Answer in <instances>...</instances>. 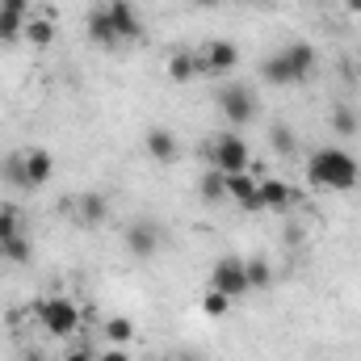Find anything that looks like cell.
Instances as JSON below:
<instances>
[{
  "label": "cell",
  "mask_w": 361,
  "mask_h": 361,
  "mask_svg": "<svg viewBox=\"0 0 361 361\" xmlns=\"http://www.w3.org/2000/svg\"><path fill=\"white\" fill-rule=\"evenodd\" d=\"M307 180L328 189V193H349V189H357V180H361V164H357V156H349L345 147H319L307 160Z\"/></svg>",
  "instance_id": "1"
},
{
  "label": "cell",
  "mask_w": 361,
  "mask_h": 361,
  "mask_svg": "<svg viewBox=\"0 0 361 361\" xmlns=\"http://www.w3.org/2000/svg\"><path fill=\"white\" fill-rule=\"evenodd\" d=\"M315 47L311 42H290V47H281V51H273L269 59L261 63V76L269 80V85H302L311 72H315Z\"/></svg>",
  "instance_id": "2"
},
{
  "label": "cell",
  "mask_w": 361,
  "mask_h": 361,
  "mask_svg": "<svg viewBox=\"0 0 361 361\" xmlns=\"http://www.w3.org/2000/svg\"><path fill=\"white\" fill-rule=\"evenodd\" d=\"M80 307L68 298V294H51V298H42L38 302V324L47 328V336H55V341H68V336H76V328H80Z\"/></svg>",
  "instance_id": "3"
},
{
  "label": "cell",
  "mask_w": 361,
  "mask_h": 361,
  "mask_svg": "<svg viewBox=\"0 0 361 361\" xmlns=\"http://www.w3.org/2000/svg\"><path fill=\"white\" fill-rule=\"evenodd\" d=\"M206 156H210L214 173H223V177H231V173H248V164H252L248 139H240L235 130H227V135H214V139L206 143Z\"/></svg>",
  "instance_id": "4"
},
{
  "label": "cell",
  "mask_w": 361,
  "mask_h": 361,
  "mask_svg": "<svg viewBox=\"0 0 361 361\" xmlns=\"http://www.w3.org/2000/svg\"><path fill=\"white\" fill-rule=\"evenodd\" d=\"M219 109L227 114L231 126H248V122L257 118L261 101H257V92L248 89V85H223V89H219Z\"/></svg>",
  "instance_id": "5"
},
{
  "label": "cell",
  "mask_w": 361,
  "mask_h": 361,
  "mask_svg": "<svg viewBox=\"0 0 361 361\" xmlns=\"http://www.w3.org/2000/svg\"><path fill=\"white\" fill-rule=\"evenodd\" d=\"M210 290L227 294L231 302L244 298V294H248V261H240V257H223V261H214V269H210Z\"/></svg>",
  "instance_id": "6"
},
{
  "label": "cell",
  "mask_w": 361,
  "mask_h": 361,
  "mask_svg": "<svg viewBox=\"0 0 361 361\" xmlns=\"http://www.w3.org/2000/svg\"><path fill=\"white\" fill-rule=\"evenodd\" d=\"M197 63H202V72H210V76H227V72H235L240 51H235V42H227V38H210V42L202 47Z\"/></svg>",
  "instance_id": "7"
},
{
  "label": "cell",
  "mask_w": 361,
  "mask_h": 361,
  "mask_svg": "<svg viewBox=\"0 0 361 361\" xmlns=\"http://www.w3.org/2000/svg\"><path fill=\"white\" fill-rule=\"evenodd\" d=\"M160 227L152 223V219H135L130 227H126V248H130V257H139V261H147V257H156L160 252Z\"/></svg>",
  "instance_id": "8"
},
{
  "label": "cell",
  "mask_w": 361,
  "mask_h": 361,
  "mask_svg": "<svg viewBox=\"0 0 361 361\" xmlns=\"http://www.w3.org/2000/svg\"><path fill=\"white\" fill-rule=\"evenodd\" d=\"M101 8H105V17H109V25L118 30V38H122V42L143 38V21H139V13H135V4H130V0H105Z\"/></svg>",
  "instance_id": "9"
},
{
  "label": "cell",
  "mask_w": 361,
  "mask_h": 361,
  "mask_svg": "<svg viewBox=\"0 0 361 361\" xmlns=\"http://www.w3.org/2000/svg\"><path fill=\"white\" fill-rule=\"evenodd\" d=\"M30 21V0H0V42H17Z\"/></svg>",
  "instance_id": "10"
},
{
  "label": "cell",
  "mask_w": 361,
  "mask_h": 361,
  "mask_svg": "<svg viewBox=\"0 0 361 361\" xmlns=\"http://www.w3.org/2000/svg\"><path fill=\"white\" fill-rule=\"evenodd\" d=\"M227 197L231 202H240L244 210H252V214H261L265 206H261V180L248 177V173H231L227 177Z\"/></svg>",
  "instance_id": "11"
},
{
  "label": "cell",
  "mask_w": 361,
  "mask_h": 361,
  "mask_svg": "<svg viewBox=\"0 0 361 361\" xmlns=\"http://www.w3.org/2000/svg\"><path fill=\"white\" fill-rule=\"evenodd\" d=\"M143 147H147V156L152 160H160V164H173L180 156V143L173 130H164V126H152L147 130V139H143Z\"/></svg>",
  "instance_id": "12"
},
{
  "label": "cell",
  "mask_w": 361,
  "mask_h": 361,
  "mask_svg": "<svg viewBox=\"0 0 361 361\" xmlns=\"http://www.w3.org/2000/svg\"><path fill=\"white\" fill-rule=\"evenodd\" d=\"M25 173H30V189L47 185V180L55 177V156L47 147H30L25 152Z\"/></svg>",
  "instance_id": "13"
},
{
  "label": "cell",
  "mask_w": 361,
  "mask_h": 361,
  "mask_svg": "<svg viewBox=\"0 0 361 361\" xmlns=\"http://www.w3.org/2000/svg\"><path fill=\"white\" fill-rule=\"evenodd\" d=\"M89 38L97 42V47H101V51H118V47H122L118 30L109 25V17H105V8H101V4H97V8L89 13Z\"/></svg>",
  "instance_id": "14"
},
{
  "label": "cell",
  "mask_w": 361,
  "mask_h": 361,
  "mask_svg": "<svg viewBox=\"0 0 361 361\" xmlns=\"http://www.w3.org/2000/svg\"><path fill=\"white\" fill-rule=\"evenodd\" d=\"M105 214H109V202H105V193H80V202H76V219H80L85 227L105 223Z\"/></svg>",
  "instance_id": "15"
},
{
  "label": "cell",
  "mask_w": 361,
  "mask_h": 361,
  "mask_svg": "<svg viewBox=\"0 0 361 361\" xmlns=\"http://www.w3.org/2000/svg\"><path fill=\"white\" fill-rule=\"evenodd\" d=\"M290 202H294V189H290L286 180H273V177L261 180V206H265V210H286Z\"/></svg>",
  "instance_id": "16"
},
{
  "label": "cell",
  "mask_w": 361,
  "mask_h": 361,
  "mask_svg": "<svg viewBox=\"0 0 361 361\" xmlns=\"http://www.w3.org/2000/svg\"><path fill=\"white\" fill-rule=\"evenodd\" d=\"M197 72H202V63H197V55H189V51H177V55L169 59V80H173V85H189Z\"/></svg>",
  "instance_id": "17"
},
{
  "label": "cell",
  "mask_w": 361,
  "mask_h": 361,
  "mask_svg": "<svg viewBox=\"0 0 361 361\" xmlns=\"http://www.w3.org/2000/svg\"><path fill=\"white\" fill-rule=\"evenodd\" d=\"M25 42H30V47H51V42H55V21H51V17L25 21Z\"/></svg>",
  "instance_id": "18"
},
{
  "label": "cell",
  "mask_w": 361,
  "mask_h": 361,
  "mask_svg": "<svg viewBox=\"0 0 361 361\" xmlns=\"http://www.w3.org/2000/svg\"><path fill=\"white\" fill-rule=\"evenodd\" d=\"M34 252H30V240L25 235H13V240H4L0 244V261H13V265H25Z\"/></svg>",
  "instance_id": "19"
},
{
  "label": "cell",
  "mask_w": 361,
  "mask_h": 361,
  "mask_svg": "<svg viewBox=\"0 0 361 361\" xmlns=\"http://www.w3.org/2000/svg\"><path fill=\"white\" fill-rule=\"evenodd\" d=\"M269 286H273V269H269V261L252 257V261H248V290H269Z\"/></svg>",
  "instance_id": "20"
},
{
  "label": "cell",
  "mask_w": 361,
  "mask_h": 361,
  "mask_svg": "<svg viewBox=\"0 0 361 361\" xmlns=\"http://www.w3.org/2000/svg\"><path fill=\"white\" fill-rule=\"evenodd\" d=\"M0 169H4V177L13 180L17 189H30V173H25V152H21V156H4V164H0Z\"/></svg>",
  "instance_id": "21"
},
{
  "label": "cell",
  "mask_w": 361,
  "mask_h": 361,
  "mask_svg": "<svg viewBox=\"0 0 361 361\" xmlns=\"http://www.w3.org/2000/svg\"><path fill=\"white\" fill-rule=\"evenodd\" d=\"M105 336H109V345H118V349H122V345L135 336V324H130V319H122V315H114V319L105 324Z\"/></svg>",
  "instance_id": "22"
},
{
  "label": "cell",
  "mask_w": 361,
  "mask_h": 361,
  "mask_svg": "<svg viewBox=\"0 0 361 361\" xmlns=\"http://www.w3.org/2000/svg\"><path fill=\"white\" fill-rule=\"evenodd\" d=\"M202 197H206V202H223V197H227V177L210 169V173L202 177Z\"/></svg>",
  "instance_id": "23"
},
{
  "label": "cell",
  "mask_w": 361,
  "mask_h": 361,
  "mask_svg": "<svg viewBox=\"0 0 361 361\" xmlns=\"http://www.w3.org/2000/svg\"><path fill=\"white\" fill-rule=\"evenodd\" d=\"M202 311H206L210 319H223V315L231 311V298H227V294H219V290H206V298H202Z\"/></svg>",
  "instance_id": "24"
},
{
  "label": "cell",
  "mask_w": 361,
  "mask_h": 361,
  "mask_svg": "<svg viewBox=\"0 0 361 361\" xmlns=\"http://www.w3.org/2000/svg\"><path fill=\"white\" fill-rule=\"evenodd\" d=\"M13 235H21V214L13 206H0V244L13 240Z\"/></svg>",
  "instance_id": "25"
},
{
  "label": "cell",
  "mask_w": 361,
  "mask_h": 361,
  "mask_svg": "<svg viewBox=\"0 0 361 361\" xmlns=\"http://www.w3.org/2000/svg\"><path fill=\"white\" fill-rule=\"evenodd\" d=\"M332 126H336V135H357V118H353L345 105L332 109Z\"/></svg>",
  "instance_id": "26"
},
{
  "label": "cell",
  "mask_w": 361,
  "mask_h": 361,
  "mask_svg": "<svg viewBox=\"0 0 361 361\" xmlns=\"http://www.w3.org/2000/svg\"><path fill=\"white\" fill-rule=\"evenodd\" d=\"M273 152H281V156L294 152V130L290 126H273Z\"/></svg>",
  "instance_id": "27"
},
{
  "label": "cell",
  "mask_w": 361,
  "mask_h": 361,
  "mask_svg": "<svg viewBox=\"0 0 361 361\" xmlns=\"http://www.w3.org/2000/svg\"><path fill=\"white\" fill-rule=\"evenodd\" d=\"M101 361H130V357H126V349H118V345H114V349H105V353H101Z\"/></svg>",
  "instance_id": "28"
},
{
  "label": "cell",
  "mask_w": 361,
  "mask_h": 361,
  "mask_svg": "<svg viewBox=\"0 0 361 361\" xmlns=\"http://www.w3.org/2000/svg\"><path fill=\"white\" fill-rule=\"evenodd\" d=\"M63 361H92V353L85 349V345H80V349H72V353H68Z\"/></svg>",
  "instance_id": "29"
},
{
  "label": "cell",
  "mask_w": 361,
  "mask_h": 361,
  "mask_svg": "<svg viewBox=\"0 0 361 361\" xmlns=\"http://www.w3.org/2000/svg\"><path fill=\"white\" fill-rule=\"evenodd\" d=\"M345 8H349V13H361V0H345Z\"/></svg>",
  "instance_id": "30"
},
{
  "label": "cell",
  "mask_w": 361,
  "mask_h": 361,
  "mask_svg": "<svg viewBox=\"0 0 361 361\" xmlns=\"http://www.w3.org/2000/svg\"><path fill=\"white\" fill-rule=\"evenodd\" d=\"M193 4H202V8H214V4H223V0H193Z\"/></svg>",
  "instance_id": "31"
},
{
  "label": "cell",
  "mask_w": 361,
  "mask_h": 361,
  "mask_svg": "<svg viewBox=\"0 0 361 361\" xmlns=\"http://www.w3.org/2000/svg\"><path fill=\"white\" fill-rule=\"evenodd\" d=\"M25 361H42V357H38V353H30V357H25Z\"/></svg>",
  "instance_id": "32"
}]
</instances>
